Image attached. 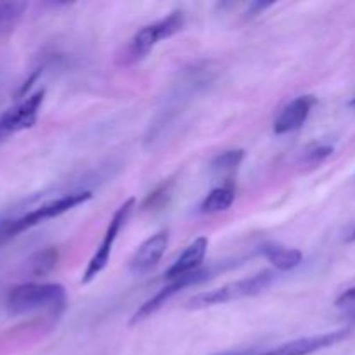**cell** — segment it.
<instances>
[{"instance_id": "1", "label": "cell", "mask_w": 355, "mask_h": 355, "mask_svg": "<svg viewBox=\"0 0 355 355\" xmlns=\"http://www.w3.org/2000/svg\"><path fill=\"white\" fill-rule=\"evenodd\" d=\"M6 307L12 315H26L40 311L59 314L66 307V290L58 283L19 284L9 291Z\"/></svg>"}, {"instance_id": "2", "label": "cell", "mask_w": 355, "mask_h": 355, "mask_svg": "<svg viewBox=\"0 0 355 355\" xmlns=\"http://www.w3.org/2000/svg\"><path fill=\"white\" fill-rule=\"evenodd\" d=\"M90 198H92V193H90V191H76V193H69L64 194V196L54 198V200H49L45 201V203L38 205V207L26 211V214L2 218V220H0V229H2L7 243H9L12 241L16 236H19L21 232L66 214V211L73 210V208H76L78 205H83L85 201H89Z\"/></svg>"}, {"instance_id": "3", "label": "cell", "mask_w": 355, "mask_h": 355, "mask_svg": "<svg viewBox=\"0 0 355 355\" xmlns=\"http://www.w3.org/2000/svg\"><path fill=\"white\" fill-rule=\"evenodd\" d=\"M274 279H276V274L272 270H262V272H257L250 277H243L234 283H227L220 288L196 295L187 302V307L193 309V311H200V309L224 305L229 302L241 300V298L257 297V295L263 293L272 284Z\"/></svg>"}, {"instance_id": "4", "label": "cell", "mask_w": 355, "mask_h": 355, "mask_svg": "<svg viewBox=\"0 0 355 355\" xmlns=\"http://www.w3.org/2000/svg\"><path fill=\"white\" fill-rule=\"evenodd\" d=\"M184 28V14L180 10H173L168 16L162 17V19L155 21L151 24H146L144 28L137 31L132 37L130 44H128L127 51H125V58L128 61H139V59L146 58L159 42L166 40V38L173 37L179 33Z\"/></svg>"}, {"instance_id": "5", "label": "cell", "mask_w": 355, "mask_h": 355, "mask_svg": "<svg viewBox=\"0 0 355 355\" xmlns=\"http://www.w3.org/2000/svg\"><path fill=\"white\" fill-rule=\"evenodd\" d=\"M134 207H135V200L134 198H130V200L123 201V203L118 207V210L114 211L113 218L110 220V224H107L106 227V232H104V238L103 241H101L99 248L96 250L92 259H90L89 263H87V269L85 272H83L82 283L85 284L90 283V281L96 279V277L106 269V266L110 263L111 252H113L114 248V243H116L118 239V234H120V231L125 227V224H127L128 217H130L132 211H134Z\"/></svg>"}, {"instance_id": "6", "label": "cell", "mask_w": 355, "mask_h": 355, "mask_svg": "<svg viewBox=\"0 0 355 355\" xmlns=\"http://www.w3.org/2000/svg\"><path fill=\"white\" fill-rule=\"evenodd\" d=\"M44 99L45 90L40 89L21 99L19 103H16L7 111H3L0 114V142L9 139L10 135L19 134V132L33 127L38 120V113H40Z\"/></svg>"}, {"instance_id": "7", "label": "cell", "mask_w": 355, "mask_h": 355, "mask_svg": "<svg viewBox=\"0 0 355 355\" xmlns=\"http://www.w3.org/2000/svg\"><path fill=\"white\" fill-rule=\"evenodd\" d=\"M349 335L350 329H338V331L322 333V335L305 336V338H298L293 340V342L283 343V345L276 347V349L266 350V352L257 355H311L343 342Z\"/></svg>"}, {"instance_id": "8", "label": "cell", "mask_w": 355, "mask_h": 355, "mask_svg": "<svg viewBox=\"0 0 355 355\" xmlns=\"http://www.w3.org/2000/svg\"><path fill=\"white\" fill-rule=\"evenodd\" d=\"M207 277H208V270H198V272L191 274V276L180 277V279H173L168 286H165L163 290H159L155 297H151L149 300H146L144 304H142L141 307L134 312V315H132V319H130V324L134 326V324H137V322L146 321V319L151 318L153 314H156V312H158L159 309H162L163 305H165L166 302L173 297V295H177L180 290H184V288L201 283V281H205Z\"/></svg>"}, {"instance_id": "9", "label": "cell", "mask_w": 355, "mask_h": 355, "mask_svg": "<svg viewBox=\"0 0 355 355\" xmlns=\"http://www.w3.org/2000/svg\"><path fill=\"white\" fill-rule=\"evenodd\" d=\"M166 246H168V231L166 229L149 236L132 255L130 262H128L130 272L134 276H144L149 270L155 269L165 255Z\"/></svg>"}, {"instance_id": "10", "label": "cell", "mask_w": 355, "mask_h": 355, "mask_svg": "<svg viewBox=\"0 0 355 355\" xmlns=\"http://www.w3.org/2000/svg\"><path fill=\"white\" fill-rule=\"evenodd\" d=\"M315 104L314 96H298L291 103H288L283 110L279 111L277 118L274 120V132L277 135L291 134L304 127L311 114L312 107Z\"/></svg>"}, {"instance_id": "11", "label": "cell", "mask_w": 355, "mask_h": 355, "mask_svg": "<svg viewBox=\"0 0 355 355\" xmlns=\"http://www.w3.org/2000/svg\"><path fill=\"white\" fill-rule=\"evenodd\" d=\"M208 250V239L205 236L194 239L189 246H186L182 253L175 259V262L165 270L163 277L173 281L180 279V277L191 276V274L198 272V267L203 263L205 257H207Z\"/></svg>"}, {"instance_id": "12", "label": "cell", "mask_w": 355, "mask_h": 355, "mask_svg": "<svg viewBox=\"0 0 355 355\" xmlns=\"http://www.w3.org/2000/svg\"><path fill=\"white\" fill-rule=\"evenodd\" d=\"M262 253L267 259V262L272 263L281 272L297 269L302 263V260H304L300 250L290 248V246L279 245V243H266L262 246Z\"/></svg>"}, {"instance_id": "13", "label": "cell", "mask_w": 355, "mask_h": 355, "mask_svg": "<svg viewBox=\"0 0 355 355\" xmlns=\"http://www.w3.org/2000/svg\"><path fill=\"white\" fill-rule=\"evenodd\" d=\"M236 191L232 186H220L211 189L207 194V198L201 203V211L203 214H220L231 208V205L234 203Z\"/></svg>"}, {"instance_id": "14", "label": "cell", "mask_w": 355, "mask_h": 355, "mask_svg": "<svg viewBox=\"0 0 355 355\" xmlns=\"http://www.w3.org/2000/svg\"><path fill=\"white\" fill-rule=\"evenodd\" d=\"M26 10L23 2H0V37L14 30Z\"/></svg>"}, {"instance_id": "15", "label": "cell", "mask_w": 355, "mask_h": 355, "mask_svg": "<svg viewBox=\"0 0 355 355\" xmlns=\"http://www.w3.org/2000/svg\"><path fill=\"white\" fill-rule=\"evenodd\" d=\"M243 158H245V151H241V149L224 151V153H220L218 156H215V159L211 162V170H215V172H220V173L232 172V170L238 168L239 163L243 162Z\"/></svg>"}, {"instance_id": "16", "label": "cell", "mask_w": 355, "mask_h": 355, "mask_svg": "<svg viewBox=\"0 0 355 355\" xmlns=\"http://www.w3.org/2000/svg\"><path fill=\"white\" fill-rule=\"evenodd\" d=\"M55 260H58V253L52 248H47L44 250V252L37 253L33 259V263H31L35 276H44V274L51 272L55 266Z\"/></svg>"}, {"instance_id": "17", "label": "cell", "mask_w": 355, "mask_h": 355, "mask_svg": "<svg viewBox=\"0 0 355 355\" xmlns=\"http://www.w3.org/2000/svg\"><path fill=\"white\" fill-rule=\"evenodd\" d=\"M333 153L331 146H315L311 149V153H307V156L311 158V163H321L322 159L328 158Z\"/></svg>"}, {"instance_id": "18", "label": "cell", "mask_w": 355, "mask_h": 355, "mask_svg": "<svg viewBox=\"0 0 355 355\" xmlns=\"http://www.w3.org/2000/svg\"><path fill=\"white\" fill-rule=\"evenodd\" d=\"M336 305H340V307H345V305H355V286L343 291V293L338 297V300H336Z\"/></svg>"}, {"instance_id": "19", "label": "cell", "mask_w": 355, "mask_h": 355, "mask_svg": "<svg viewBox=\"0 0 355 355\" xmlns=\"http://www.w3.org/2000/svg\"><path fill=\"white\" fill-rule=\"evenodd\" d=\"M217 355H253L252 352H236V354H217Z\"/></svg>"}, {"instance_id": "20", "label": "cell", "mask_w": 355, "mask_h": 355, "mask_svg": "<svg viewBox=\"0 0 355 355\" xmlns=\"http://www.w3.org/2000/svg\"><path fill=\"white\" fill-rule=\"evenodd\" d=\"M350 318H352V321L355 322V309H354V311H352V312H350Z\"/></svg>"}, {"instance_id": "21", "label": "cell", "mask_w": 355, "mask_h": 355, "mask_svg": "<svg viewBox=\"0 0 355 355\" xmlns=\"http://www.w3.org/2000/svg\"><path fill=\"white\" fill-rule=\"evenodd\" d=\"M350 241H355V231L352 232V236H350Z\"/></svg>"}, {"instance_id": "22", "label": "cell", "mask_w": 355, "mask_h": 355, "mask_svg": "<svg viewBox=\"0 0 355 355\" xmlns=\"http://www.w3.org/2000/svg\"><path fill=\"white\" fill-rule=\"evenodd\" d=\"M352 104H354V106H355V99H354V101H352Z\"/></svg>"}]
</instances>
